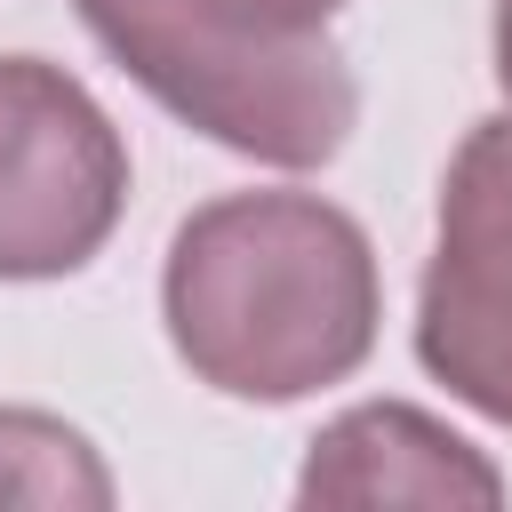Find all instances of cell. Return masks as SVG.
<instances>
[{
	"mask_svg": "<svg viewBox=\"0 0 512 512\" xmlns=\"http://www.w3.org/2000/svg\"><path fill=\"white\" fill-rule=\"evenodd\" d=\"M128 208L112 112L48 56H0V280L80 272Z\"/></svg>",
	"mask_w": 512,
	"mask_h": 512,
	"instance_id": "3",
	"label": "cell"
},
{
	"mask_svg": "<svg viewBox=\"0 0 512 512\" xmlns=\"http://www.w3.org/2000/svg\"><path fill=\"white\" fill-rule=\"evenodd\" d=\"M296 504H312V512L320 504L328 512H352V504H504V472L440 416H424L408 400H368L312 440Z\"/></svg>",
	"mask_w": 512,
	"mask_h": 512,
	"instance_id": "5",
	"label": "cell"
},
{
	"mask_svg": "<svg viewBox=\"0 0 512 512\" xmlns=\"http://www.w3.org/2000/svg\"><path fill=\"white\" fill-rule=\"evenodd\" d=\"M416 360L488 424H512V112L480 120L448 176L416 288Z\"/></svg>",
	"mask_w": 512,
	"mask_h": 512,
	"instance_id": "4",
	"label": "cell"
},
{
	"mask_svg": "<svg viewBox=\"0 0 512 512\" xmlns=\"http://www.w3.org/2000/svg\"><path fill=\"white\" fill-rule=\"evenodd\" d=\"M104 56L208 144L264 168H320L360 120L352 64L328 32H280L232 0H72Z\"/></svg>",
	"mask_w": 512,
	"mask_h": 512,
	"instance_id": "2",
	"label": "cell"
},
{
	"mask_svg": "<svg viewBox=\"0 0 512 512\" xmlns=\"http://www.w3.org/2000/svg\"><path fill=\"white\" fill-rule=\"evenodd\" d=\"M232 8L256 16V24H280V32H328V16L344 0H232Z\"/></svg>",
	"mask_w": 512,
	"mask_h": 512,
	"instance_id": "7",
	"label": "cell"
},
{
	"mask_svg": "<svg viewBox=\"0 0 512 512\" xmlns=\"http://www.w3.org/2000/svg\"><path fill=\"white\" fill-rule=\"evenodd\" d=\"M496 88L512 104V0H496Z\"/></svg>",
	"mask_w": 512,
	"mask_h": 512,
	"instance_id": "8",
	"label": "cell"
},
{
	"mask_svg": "<svg viewBox=\"0 0 512 512\" xmlns=\"http://www.w3.org/2000/svg\"><path fill=\"white\" fill-rule=\"evenodd\" d=\"M0 504H32V512H104L112 504V472L96 464V448L40 408H0Z\"/></svg>",
	"mask_w": 512,
	"mask_h": 512,
	"instance_id": "6",
	"label": "cell"
},
{
	"mask_svg": "<svg viewBox=\"0 0 512 512\" xmlns=\"http://www.w3.org/2000/svg\"><path fill=\"white\" fill-rule=\"evenodd\" d=\"M160 320L208 392L280 408L376 352V248L320 192H224L176 224Z\"/></svg>",
	"mask_w": 512,
	"mask_h": 512,
	"instance_id": "1",
	"label": "cell"
}]
</instances>
